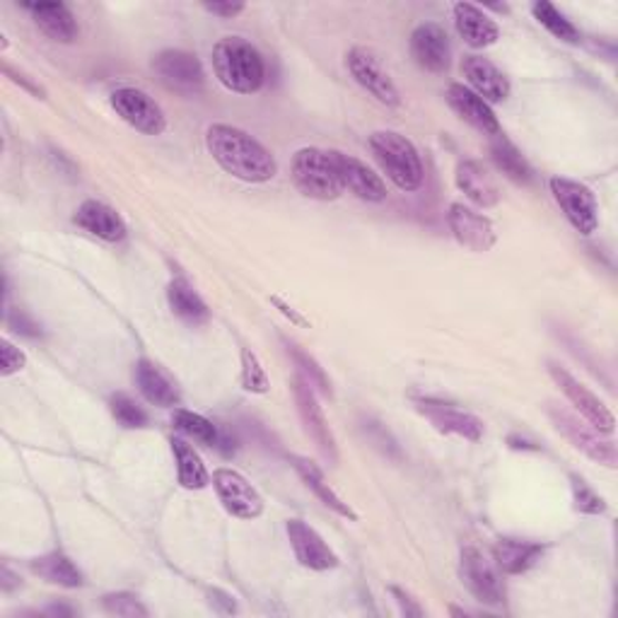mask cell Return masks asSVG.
I'll list each match as a JSON object with an SVG mask.
<instances>
[{
    "instance_id": "1",
    "label": "cell",
    "mask_w": 618,
    "mask_h": 618,
    "mask_svg": "<svg viewBox=\"0 0 618 618\" xmlns=\"http://www.w3.org/2000/svg\"><path fill=\"white\" fill-rule=\"evenodd\" d=\"M206 146L213 160L225 172L249 181V185H263L271 181L278 172V162L271 150L261 146L255 136L228 123H213L206 131Z\"/></svg>"
},
{
    "instance_id": "2",
    "label": "cell",
    "mask_w": 618,
    "mask_h": 618,
    "mask_svg": "<svg viewBox=\"0 0 618 618\" xmlns=\"http://www.w3.org/2000/svg\"><path fill=\"white\" fill-rule=\"evenodd\" d=\"M213 70L222 88L255 94L266 82V63L257 47L242 37H225L213 47Z\"/></svg>"
},
{
    "instance_id": "3",
    "label": "cell",
    "mask_w": 618,
    "mask_h": 618,
    "mask_svg": "<svg viewBox=\"0 0 618 618\" xmlns=\"http://www.w3.org/2000/svg\"><path fill=\"white\" fill-rule=\"evenodd\" d=\"M370 150L397 189L409 193L423 187V160L409 138L397 131H377L370 136Z\"/></svg>"
},
{
    "instance_id": "4",
    "label": "cell",
    "mask_w": 618,
    "mask_h": 618,
    "mask_svg": "<svg viewBox=\"0 0 618 618\" xmlns=\"http://www.w3.org/2000/svg\"><path fill=\"white\" fill-rule=\"evenodd\" d=\"M290 177L298 191L315 201H336L346 191L339 177V167L333 160V150H298L290 165Z\"/></svg>"
},
{
    "instance_id": "5",
    "label": "cell",
    "mask_w": 618,
    "mask_h": 618,
    "mask_svg": "<svg viewBox=\"0 0 618 618\" xmlns=\"http://www.w3.org/2000/svg\"><path fill=\"white\" fill-rule=\"evenodd\" d=\"M546 413H549L556 430L564 435L575 449H580L582 455L595 459L597 464H604V467L616 469V461H618L616 445L611 440H604L601 438L604 432H599L595 426H589L585 418H578L558 403L546 406Z\"/></svg>"
},
{
    "instance_id": "6",
    "label": "cell",
    "mask_w": 618,
    "mask_h": 618,
    "mask_svg": "<svg viewBox=\"0 0 618 618\" xmlns=\"http://www.w3.org/2000/svg\"><path fill=\"white\" fill-rule=\"evenodd\" d=\"M459 575L461 582L467 585L469 592L481 604L498 607V604L505 601L502 570L486 551L476 549V546H467L459 558Z\"/></svg>"
},
{
    "instance_id": "7",
    "label": "cell",
    "mask_w": 618,
    "mask_h": 618,
    "mask_svg": "<svg viewBox=\"0 0 618 618\" xmlns=\"http://www.w3.org/2000/svg\"><path fill=\"white\" fill-rule=\"evenodd\" d=\"M152 70L158 73L162 86L177 94L193 97L206 86V73L199 56L189 51H181V49L160 51L154 56Z\"/></svg>"
},
{
    "instance_id": "8",
    "label": "cell",
    "mask_w": 618,
    "mask_h": 618,
    "mask_svg": "<svg viewBox=\"0 0 618 618\" xmlns=\"http://www.w3.org/2000/svg\"><path fill=\"white\" fill-rule=\"evenodd\" d=\"M556 203L564 210L568 222L580 235H595L599 228V206L592 189H587L580 181L566 177H554L549 181Z\"/></svg>"
},
{
    "instance_id": "9",
    "label": "cell",
    "mask_w": 618,
    "mask_h": 618,
    "mask_svg": "<svg viewBox=\"0 0 618 618\" xmlns=\"http://www.w3.org/2000/svg\"><path fill=\"white\" fill-rule=\"evenodd\" d=\"M346 66L350 70V76L358 82L362 90H368L379 104L385 107H399L401 94L399 88L395 86V80L379 63L377 56L365 49V47H353L346 53Z\"/></svg>"
},
{
    "instance_id": "10",
    "label": "cell",
    "mask_w": 618,
    "mask_h": 618,
    "mask_svg": "<svg viewBox=\"0 0 618 618\" xmlns=\"http://www.w3.org/2000/svg\"><path fill=\"white\" fill-rule=\"evenodd\" d=\"M111 107L117 114L133 126L136 131L146 136H162L167 129V119L162 107L152 97L138 88H119L111 92Z\"/></svg>"
},
{
    "instance_id": "11",
    "label": "cell",
    "mask_w": 618,
    "mask_h": 618,
    "mask_svg": "<svg viewBox=\"0 0 618 618\" xmlns=\"http://www.w3.org/2000/svg\"><path fill=\"white\" fill-rule=\"evenodd\" d=\"M292 395H295V403H298V413L302 418V426L309 438H312L315 445L319 447V452L325 455L329 461L339 459L333 432L327 423L325 411H321V406L317 401V391L312 385H309V379L302 377L300 372L292 379Z\"/></svg>"
},
{
    "instance_id": "12",
    "label": "cell",
    "mask_w": 618,
    "mask_h": 618,
    "mask_svg": "<svg viewBox=\"0 0 618 618\" xmlns=\"http://www.w3.org/2000/svg\"><path fill=\"white\" fill-rule=\"evenodd\" d=\"M549 375L554 377V382L560 387L566 399L580 411V416L587 420L589 426H595L604 435L614 432L616 420H614V413L609 411V406L604 403L597 395H592V391H589L580 379H575L566 368H560V365H556V362L549 365Z\"/></svg>"
},
{
    "instance_id": "13",
    "label": "cell",
    "mask_w": 618,
    "mask_h": 618,
    "mask_svg": "<svg viewBox=\"0 0 618 618\" xmlns=\"http://www.w3.org/2000/svg\"><path fill=\"white\" fill-rule=\"evenodd\" d=\"M213 488L222 502V508L228 510L232 517L257 519L263 515V498L240 471L228 469V467L216 469Z\"/></svg>"
},
{
    "instance_id": "14",
    "label": "cell",
    "mask_w": 618,
    "mask_h": 618,
    "mask_svg": "<svg viewBox=\"0 0 618 618\" xmlns=\"http://www.w3.org/2000/svg\"><path fill=\"white\" fill-rule=\"evenodd\" d=\"M447 225L455 240L471 251H488L498 242L496 225L490 222L479 210H474L464 203H452L447 210Z\"/></svg>"
},
{
    "instance_id": "15",
    "label": "cell",
    "mask_w": 618,
    "mask_h": 618,
    "mask_svg": "<svg viewBox=\"0 0 618 618\" xmlns=\"http://www.w3.org/2000/svg\"><path fill=\"white\" fill-rule=\"evenodd\" d=\"M416 409L423 413L440 432L459 435V438L469 442H479L484 438V420L476 418L469 411L457 409L455 403L426 397V399H416Z\"/></svg>"
},
{
    "instance_id": "16",
    "label": "cell",
    "mask_w": 618,
    "mask_h": 618,
    "mask_svg": "<svg viewBox=\"0 0 618 618\" xmlns=\"http://www.w3.org/2000/svg\"><path fill=\"white\" fill-rule=\"evenodd\" d=\"M411 56L428 73H445L452 61V47L445 27L438 22L418 24L411 34Z\"/></svg>"
},
{
    "instance_id": "17",
    "label": "cell",
    "mask_w": 618,
    "mask_h": 618,
    "mask_svg": "<svg viewBox=\"0 0 618 618\" xmlns=\"http://www.w3.org/2000/svg\"><path fill=\"white\" fill-rule=\"evenodd\" d=\"M288 539L292 546L295 558L300 560V566L325 572L339 566V556H336L329 544L319 537V534L309 527L302 519H290L288 522Z\"/></svg>"
},
{
    "instance_id": "18",
    "label": "cell",
    "mask_w": 618,
    "mask_h": 618,
    "mask_svg": "<svg viewBox=\"0 0 618 618\" xmlns=\"http://www.w3.org/2000/svg\"><path fill=\"white\" fill-rule=\"evenodd\" d=\"M333 160L336 167H339V177L346 191L358 196L360 201H370V203H379L387 199V187L382 177L375 175L368 165L353 158V154H346L339 150H333Z\"/></svg>"
},
{
    "instance_id": "19",
    "label": "cell",
    "mask_w": 618,
    "mask_h": 618,
    "mask_svg": "<svg viewBox=\"0 0 618 618\" xmlns=\"http://www.w3.org/2000/svg\"><path fill=\"white\" fill-rule=\"evenodd\" d=\"M461 76L467 78L469 90L476 92L486 102H505L510 97V80L505 78L488 59L481 56H467L461 61Z\"/></svg>"
},
{
    "instance_id": "20",
    "label": "cell",
    "mask_w": 618,
    "mask_h": 618,
    "mask_svg": "<svg viewBox=\"0 0 618 618\" xmlns=\"http://www.w3.org/2000/svg\"><path fill=\"white\" fill-rule=\"evenodd\" d=\"M447 102L455 109V114L467 121L469 126H474L476 131L488 133V136L500 133V123H498L496 111L490 109V104L486 100H481L479 94L471 92L467 86H461V82H452V86L447 88Z\"/></svg>"
},
{
    "instance_id": "21",
    "label": "cell",
    "mask_w": 618,
    "mask_h": 618,
    "mask_svg": "<svg viewBox=\"0 0 618 618\" xmlns=\"http://www.w3.org/2000/svg\"><path fill=\"white\" fill-rule=\"evenodd\" d=\"M457 187L479 208H494L500 203V187L496 175L481 160H464L457 167Z\"/></svg>"
},
{
    "instance_id": "22",
    "label": "cell",
    "mask_w": 618,
    "mask_h": 618,
    "mask_svg": "<svg viewBox=\"0 0 618 618\" xmlns=\"http://www.w3.org/2000/svg\"><path fill=\"white\" fill-rule=\"evenodd\" d=\"M30 12L34 24L44 32L51 41H59V44H73L80 37V27L73 12L63 3H24L22 6Z\"/></svg>"
},
{
    "instance_id": "23",
    "label": "cell",
    "mask_w": 618,
    "mask_h": 618,
    "mask_svg": "<svg viewBox=\"0 0 618 618\" xmlns=\"http://www.w3.org/2000/svg\"><path fill=\"white\" fill-rule=\"evenodd\" d=\"M76 225L86 232H90L97 240L104 242H121L126 237V222L114 208L102 201H86L76 210Z\"/></svg>"
},
{
    "instance_id": "24",
    "label": "cell",
    "mask_w": 618,
    "mask_h": 618,
    "mask_svg": "<svg viewBox=\"0 0 618 618\" xmlns=\"http://www.w3.org/2000/svg\"><path fill=\"white\" fill-rule=\"evenodd\" d=\"M452 12H455L457 32L464 41H467L469 47L486 49V47H494L496 41L500 39L498 22L490 16H486V12L479 6L457 3L452 8Z\"/></svg>"
},
{
    "instance_id": "25",
    "label": "cell",
    "mask_w": 618,
    "mask_h": 618,
    "mask_svg": "<svg viewBox=\"0 0 618 618\" xmlns=\"http://www.w3.org/2000/svg\"><path fill=\"white\" fill-rule=\"evenodd\" d=\"M292 461V469L298 471L300 479L305 481V486L312 490V494L327 505L329 510H333L336 515H341L346 519H350V522H358V512L350 508V505L336 494V490L329 486V481L325 479V474H321V469L317 467V464L312 459H307V457H290Z\"/></svg>"
},
{
    "instance_id": "26",
    "label": "cell",
    "mask_w": 618,
    "mask_h": 618,
    "mask_svg": "<svg viewBox=\"0 0 618 618\" xmlns=\"http://www.w3.org/2000/svg\"><path fill=\"white\" fill-rule=\"evenodd\" d=\"M133 377H136L138 391L150 403L160 406V409H175V406L179 403V389L175 387L172 379L167 377L154 362H150L146 358L138 360Z\"/></svg>"
},
{
    "instance_id": "27",
    "label": "cell",
    "mask_w": 618,
    "mask_h": 618,
    "mask_svg": "<svg viewBox=\"0 0 618 618\" xmlns=\"http://www.w3.org/2000/svg\"><path fill=\"white\" fill-rule=\"evenodd\" d=\"M544 546L525 539H500L494 549L496 566L505 575H522L539 564Z\"/></svg>"
},
{
    "instance_id": "28",
    "label": "cell",
    "mask_w": 618,
    "mask_h": 618,
    "mask_svg": "<svg viewBox=\"0 0 618 618\" xmlns=\"http://www.w3.org/2000/svg\"><path fill=\"white\" fill-rule=\"evenodd\" d=\"M167 300H170L172 312L187 321L191 327H203L210 321V309L203 298L196 292L185 278H175L170 288H167Z\"/></svg>"
},
{
    "instance_id": "29",
    "label": "cell",
    "mask_w": 618,
    "mask_h": 618,
    "mask_svg": "<svg viewBox=\"0 0 618 618\" xmlns=\"http://www.w3.org/2000/svg\"><path fill=\"white\" fill-rule=\"evenodd\" d=\"M490 158H494L498 170L508 179L517 181V185H531V179H534L531 165L502 131L490 136Z\"/></svg>"
},
{
    "instance_id": "30",
    "label": "cell",
    "mask_w": 618,
    "mask_h": 618,
    "mask_svg": "<svg viewBox=\"0 0 618 618\" xmlns=\"http://www.w3.org/2000/svg\"><path fill=\"white\" fill-rule=\"evenodd\" d=\"M30 568L34 575H39L41 580L66 587V589H76L86 582L82 580V572L78 570V566L61 551H51L47 556L34 558Z\"/></svg>"
},
{
    "instance_id": "31",
    "label": "cell",
    "mask_w": 618,
    "mask_h": 618,
    "mask_svg": "<svg viewBox=\"0 0 618 618\" xmlns=\"http://www.w3.org/2000/svg\"><path fill=\"white\" fill-rule=\"evenodd\" d=\"M172 455L177 461V479L181 484V488L187 490H201L210 484V474L206 469L203 459L199 457V452L181 438L172 440Z\"/></svg>"
},
{
    "instance_id": "32",
    "label": "cell",
    "mask_w": 618,
    "mask_h": 618,
    "mask_svg": "<svg viewBox=\"0 0 618 618\" xmlns=\"http://www.w3.org/2000/svg\"><path fill=\"white\" fill-rule=\"evenodd\" d=\"M172 426L181 435H187L189 440L201 442L206 447H218V442H220V430L213 420H208L206 416L193 413L189 409H175Z\"/></svg>"
},
{
    "instance_id": "33",
    "label": "cell",
    "mask_w": 618,
    "mask_h": 618,
    "mask_svg": "<svg viewBox=\"0 0 618 618\" xmlns=\"http://www.w3.org/2000/svg\"><path fill=\"white\" fill-rule=\"evenodd\" d=\"M531 12H534V18L539 20V24H544L556 39L568 41V44H578L580 41L578 27H575L556 6L546 3V0H537V3L531 6Z\"/></svg>"
},
{
    "instance_id": "34",
    "label": "cell",
    "mask_w": 618,
    "mask_h": 618,
    "mask_svg": "<svg viewBox=\"0 0 618 618\" xmlns=\"http://www.w3.org/2000/svg\"><path fill=\"white\" fill-rule=\"evenodd\" d=\"M109 411L117 418V423L129 428V430H140L148 426V413L143 406L129 395H114L109 399Z\"/></svg>"
},
{
    "instance_id": "35",
    "label": "cell",
    "mask_w": 618,
    "mask_h": 618,
    "mask_svg": "<svg viewBox=\"0 0 618 618\" xmlns=\"http://www.w3.org/2000/svg\"><path fill=\"white\" fill-rule=\"evenodd\" d=\"M242 387L251 395H269L271 382L259 356L251 348H242Z\"/></svg>"
},
{
    "instance_id": "36",
    "label": "cell",
    "mask_w": 618,
    "mask_h": 618,
    "mask_svg": "<svg viewBox=\"0 0 618 618\" xmlns=\"http://www.w3.org/2000/svg\"><path fill=\"white\" fill-rule=\"evenodd\" d=\"M288 353L292 356L295 365H298V372H300L302 377H307V379H309V385L317 387L319 391H325V395H331L329 379H327L325 370L319 368L317 360H315L312 356H307L305 350H302V348H298V346H288Z\"/></svg>"
},
{
    "instance_id": "37",
    "label": "cell",
    "mask_w": 618,
    "mask_h": 618,
    "mask_svg": "<svg viewBox=\"0 0 618 618\" xmlns=\"http://www.w3.org/2000/svg\"><path fill=\"white\" fill-rule=\"evenodd\" d=\"M572 484V500H575V510L582 512V515H604L607 512V502L599 494H595L592 488H589L582 479L578 476H572L570 479Z\"/></svg>"
},
{
    "instance_id": "38",
    "label": "cell",
    "mask_w": 618,
    "mask_h": 618,
    "mask_svg": "<svg viewBox=\"0 0 618 618\" xmlns=\"http://www.w3.org/2000/svg\"><path fill=\"white\" fill-rule=\"evenodd\" d=\"M104 604V609L109 614H114V616H121V618H143L148 616V609L140 604V599L131 592H114V595H107L102 599Z\"/></svg>"
},
{
    "instance_id": "39",
    "label": "cell",
    "mask_w": 618,
    "mask_h": 618,
    "mask_svg": "<svg viewBox=\"0 0 618 618\" xmlns=\"http://www.w3.org/2000/svg\"><path fill=\"white\" fill-rule=\"evenodd\" d=\"M24 365H27V356L16 343H10L8 339L0 341V375L3 377L18 375Z\"/></svg>"
},
{
    "instance_id": "40",
    "label": "cell",
    "mask_w": 618,
    "mask_h": 618,
    "mask_svg": "<svg viewBox=\"0 0 618 618\" xmlns=\"http://www.w3.org/2000/svg\"><path fill=\"white\" fill-rule=\"evenodd\" d=\"M8 321H10V327L16 329L18 333H22V336H30V339H37V336L41 333V329L34 325V321L27 317L22 309H16V312H12L10 317H8Z\"/></svg>"
},
{
    "instance_id": "41",
    "label": "cell",
    "mask_w": 618,
    "mask_h": 618,
    "mask_svg": "<svg viewBox=\"0 0 618 618\" xmlns=\"http://www.w3.org/2000/svg\"><path fill=\"white\" fill-rule=\"evenodd\" d=\"M391 595H395L397 604L401 607V614H406V616H413V618L426 616V611L418 607L416 599H413L409 592H403V589H399V587H391Z\"/></svg>"
},
{
    "instance_id": "42",
    "label": "cell",
    "mask_w": 618,
    "mask_h": 618,
    "mask_svg": "<svg viewBox=\"0 0 618 618\" xmlns=\"http://www.w3.org/2000/svg\"><path fill=\"white\" fill-rule=\"evenodd\" d=\"M3 70H6V76H8L12 82H18V86H22L27 92H32L34 97H39V100H44V97H47L44 88L37 86V82H32L24 73H18V70H12V66H8V63L3 66Z\"/></svg>"
},
{
    "instance_id": "43",
    "label": "cell",
    "mask_w": 618,
    "mask_h": 618,
    "mask_svg": "<svg viewBox=\"0 0 618 618\" xmlns=\"http://www.w3.org/2000/svg\"><path fill=\"white\" fill-rule=\"evenodd\" d=\"M210 16H218V18H237L240 16V12L245 10V6L242 3H206L203 6Z\"/></svg>"
},
{
    "instance_id": "44",
    "label": "cell",
    "mask_w": 618,
    "mask_h": 618,
    "mask_svg": "<svg viewBox=\"0 0 618 618\" xmlns=\"http://www.w3.org/2000/svg\"><path fill=\"white\" fill-rule=\"evenodd\" d=\"M210 604H213V607H220L222 614H235L237 611L235 597H230L228 592H220V589H213V592H210Z\"/></svg>"
},
{
    "instance_id": "45",
    "label": "cell",
    "mask_w": 618,
    "mask_h": 618,
    "mask_svg": "<svg viewBox=\"0 0 618 618\" xmlns=\"http://www.w3.org/2000/svg\"><path fill=\"white\" fill-rule=\"evenodd\" d=\"M20 585V578L8 566L0 568V589H3V592H12V589H18Z\"/></svg>"
},
{
    "instance_id": "46",
    "label": "cell",
    "mask_w": 618,
    "mask_h": 618,
    "mask_svg": "<svg viewBox=\"0 0 618 618\" xmlns=\"http://www.w3.org/2000/svg\"><path fill=\"white\" fill-rule=\"evenodd\" d=\"M47 614H53V616H73L76 611L70 609V607H51Z\"/></svg>"
}]
</instances>
